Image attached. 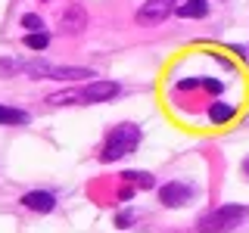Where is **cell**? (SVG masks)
I'll list each match as a JSON object with an SVG mask.
<instances>
[{
	"label": "cell",
	"mask_w": 249,
	"mask_h": 233,
	"mask_svg": "<svg viewBox=\"0 0 249 233\" xmlns=\"http://www.w3.org/2000/svg\"><path fill=\"white\" fill-rule=\"evenodd\" d=\"M122 93L119 81H93L88 87H75V90H59L47 97V106H90V103H109Z\"/></svg>",
	"instance_id": "cell-1"
},
{
	"label": "cell",
	"mask_w": 249,
	"mask_h": 233,
	"mask_svg": "<svg viewBox=\"0 0 249 233\" xmlns=\"http://www.w3.org/2000/svg\"><path fill=\"white\" fill-rule=\"evenodd\" d=\"M140 128L134 121H124V124H115L112 131L106 134L103 140V150H100V162H119L124 155H131L140 146Z\"/></svg>",
	"instance_id": "cell-2"
},
{
	"label": "cell",
	"mask_w": 249,
	"mask_h": 233,
	"mask_svg": "<svg viewBox=\"0 0 249 233\" xmlns=\"http://www.w3.org/2000/svg\"><path fill=\"white\" fill-rule=\"evenodd\" d=\"M249 217V208L246 205H221L215 212L202 215L196 221V230L199 233H231L233 227H240Z\"/></svg>",
	"instance_id": "cell-3"
},
{
	"label": "cell",
	"mask_w": 249,
	"mask_h": 233,
	"mask_svg": "<svg viewBox=\"0 0 249 233\" xmlns=\"http://www.w3.org/2000/svg\"><path fill=\"white\" fill-rule=\"evenodd\" d=\"M22 72L28 78H56V81H88L93 78V68H81V66H50V62H25Z\"/></svg>",
	"instance_id": "cell-4"
},
{
	"label": "cell",
	"mask_w": 249,
	"mask_h": 233,
	"mask_svg": "<svg viewBox=\"0 0 249 233\" xmlns=\"http://www.w3.org/2000/svg\"><path fill=\"white\" fill-rule=\"evenodd\" d=\"M193 199V186L190 183H181V181H171V183H162L159 186V202L165 208H181Z\"/></svg>",
	"instance_id": "cell-5"
},
{
	"label": "cell",
	"mask_w": 249,
	"mask_h": 233,
	"mask_svg": "<svg viewBox=\"0 0 249 233\" xmlns=\"http://www.w3.org/2000/svg\"><path fill=\"white\" fill-rule=\"evenodd\" d=\"M171 10H175L171 0H146L137 13V25H159L162 19L171 16Z\"/></svg>",
	"instance_id": "cell-6"
},
{
	"label": "cell",
	"mask_w": 249,
	"mask_h": 233,
	"mask_svg": "<svg viewBox=\"0 0 249 233\" xmlns=\"http://www.w3.org/2000/svg\"><path fill=\"white\" fill-rule=\"evenodd\" d=\"M22 205L31 208V212H53V205H56V196H53L50 190H31L22 196Z\"/></svg>",
	"instance_id": "cell-7"
},
{
	"label": "cell",
	"mask_w": 249,
	"mask_h": 233,
	"mask_svg": "<svg viewBox=\"0 0 249 233\" xmlns=\"http://www.w3.org/2000/svg\"><path fill=\"white\" fill-rule=\"evenodd\" d=\"M84 25H88V13H84V6H69L66 13H62V31L66 34H78V31H84Z\"/></svg>",
	"instance_id": "cell-8"
},
{
	"label": "cell",
	"mask_w": 249,
	"mask_h": 233,
	"mask_svg": "<svg viewBox=\"0 0 249 233\" xmlns=\"http://www.w3.org/2000/svg\"><path fill=\"white\" fill-rule=\"evenodd\" d=\"M178 16L181 19H202V16H209V3L206 0H187L178 6Z\"/></svg>",
	"instance_id": "cell-9"
},
{
	"label": "cell",
	"mask_w": 249,
	"mask_h": 233,
	"mask_svg": "<svg viewBox=\"0 0 249 233\" xmlns=\"http://www.w3.org/2000/svg\"><path fill=\"white\" fill-rule=\"evenodd\" d=\"M233 115H237V109L228 106V103H221V100L209 106V121H212V124H228Z\"/></svg>",
	"instance_id": "cell-10"
},
{
	"label": "cell",
	"mask_w": 249,
	"mask_h": 233,
	"mask_svg": "<svg viewBox=\"0 0 249 233\" xmlns=\"http://www.w3.org/2000/svg\"><path fill=\"white\" fill-rule=\"evenodd\" d=\"M31 115L22 112V109H13V106H0V124H28Z\"/></svg>",
	"instance_id": "cell-11"
},
{
	"label": "cell",
	"mask_w": 249,
	"mask_h": 233,
	"mask_svg": "<svg viewBox=\"0 0 249 233\" xmlns=\"http://www.w3.org/2000/svg\"><path fill=\"white\" fill-rule=\"evenodd\" d=\"M122 177H124V183H137V186H146V190L156 183L153 174H143V171H124Z\"/></svg>",
	"instance_id": "cell-12"
},
{
	"label": "cell",
	"mask_w": 249,
	"mask_h": 233,
	"mask_svg": "<svg viewBox=\"0 0 249 233\" xmlns=\"http://www.w3.org/2000/svg\"><path fill=\"white\" fill-rule=\"evenodd\" d=\"M22 28H28L31 34L44 31V22H41V16H37V13H25V16H22Z\"/></svg>",
	"instance_id": "cell-13"
},
{
	"label": "cell",
	"mask_w": 249,
	"mask_h": 233,
	"mask_svg": "<svg viewBox=\"0 0 249 233\" xmlns=\"http://www.w3.org/2000/svg\"><path fill=\"white\" fill-rule=\"evenodd\" d=\"M47 44H50V37H47L44 31H37V34H25V47H31V50H44Z\"/></svg>",
	"instance_id": "cell-14"
},
{
	"label": "cell",
	"mask_w": 249,
	"mask_h": 233,
	"mask_svg": "<svg viewBox=\"0 0 249 233\" xmlns=\"http://www.w3.org/2000/svg\"><path fill=\"white\" fill-rule=\"evenodd\" d=\"M19 68H22V62H16V59H10V56L0 59V78H10V75L19 72Z\"/></svg>",
	"instance_id": "cell-15"
},
{
	"label": "cell",
	"mask_w": 249,
	"mask_h": 233,
	"mask_svg": "<svg viewBox=\"0 0 249 233\" xmlns=\"http://www.w3.org/2000/svg\"><path fill=\"white\" fill-rule=\"evenodd\" d=\"M199 87H206V90H212V93H224L221 81H215V78H199Z\"/></svg>",
	"instance_id": "cell-16"
},
{
	"label": "cell",
	"mask_w": 249,
	"mask_h": 233,
	"mask_svg": "<svg viewBox=\"0 0 249 233\" xmlns=\"http://www.w3.org/2000/svg\"><path fill=\"white\" fill-rule=\"evenodd\" d=\"M131 224H134V215H131V212H124V215L115 217V227H131Z\"/></svg>",
	"instance_id": "cell-17"
},
{
	"label": "cell",
	"mask_w": 249,
	"mask_h": 233,
	"mask_svg": "<svg viewBox=\"0 0 249 233\" xmlns=\"http://www.w3.org/2000/svg\"><path fill=\"white\" fill-rule=\"evenodd\" d=\"M131 196H134V190H131V186H124V190L119 193V199H131Z\"/></svg>",
	"instance_id": "cell-18"
},
{
	"label": "cell",
	"mask_w": 249,
	"mask_h": 233,
	"mask_svg": "<svg viewBox=\"0 0 249 233\" xmlns=\"http://www.w3.org/2000/svg\"><path fill=\"white\" fill-rule=\"evenodd\" d=\"M243 171H246V177H249V155L243 159Z\"/></svg>",
	"instance_id": "cell-19"
},
{
	"label": "cell",
	"mask_w": 249,
	"mask_h": 233,
	"mask_svg": "<svg viewBox=\"0 0 249 233\" xmlns=\"http://www.w3.org/2000/svg\"><path fill=\"white\" fill-rule=\"evenodd\" d=\"M171 3H175V0H171Z\"/></svg>",
	"instance_id": "cell-20"
}]
</instances>
